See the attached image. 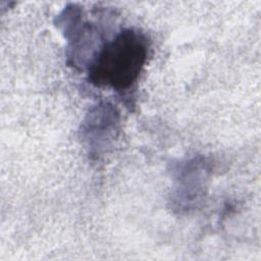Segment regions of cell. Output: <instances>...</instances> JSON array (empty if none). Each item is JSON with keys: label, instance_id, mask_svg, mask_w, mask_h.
<instances>
[{"label": "cell", "instance_id": "1", "mask_svg": "<svg viewBox=\"0 0 261 261\" xmlns=\"http://www.w3.org/2000/svg\"><path fill=\"white\" fill-rule=\"evenodd\" d=\"M148 40L133 29L118 33L106 42L89 68V81L97 87L126 91L139 80L147 62Z\"/></svg>", "mask_w": 261, "mask_h": 261}]
</instances>
